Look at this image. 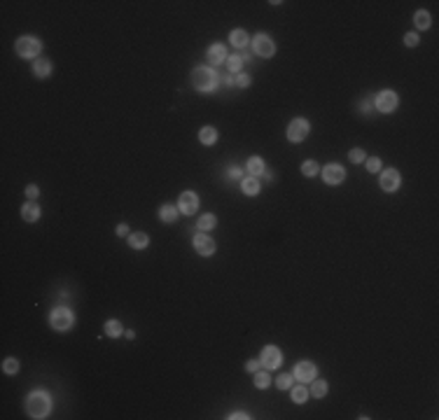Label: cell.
<instances>
[{"mask_svg": "<svg viewBox=\"0 0 439 420\" xmlns=\"http://www.w3.org/2000/svg\"><path fill=\"white\" fill-rule=\"evenodd\" d=\"M26 411H28V416L35 420H42L49 416V411H52V397L42 392V390H38V392H31L28 395V401H26Z\"/></svg>", "mask_w": 439, "mask_h": 420, "instance_id": "1", "label": "cell"}, {"mask_svg": "<svg viewBox=\"0 0 439 420\" xmlns=\"http://www.w3.org/2000/svg\"><path fill=\"white\" fill-rule=\"evenodd\" d=\"M192 84L196 91H213L217 86V75L213 73V68H194L192 70Z\"/></svg>", "mask_w": 439, "mask_h": 420, "instance_id": "2", "label": "cell"}, {"mask_svg": "<svg viewBox=\"0 0 439 420\" xmlns=\"http://www.w3.org/2000/svg\"><path fill=\"white\" fill-rule=\"evenodd\" d=\"M49 325L56 329V332H68L70 327L75 325V315L70 308L65 306H56L52 313H49Z\"/></svg>", "mask_w": 439, "mask_h": 420, "instance_id": "3", "label": "cell"}, {"mask_svg": "<svg viewBox=\"0 0 439 420\" xmlns=\"http://www.w3.org/2000/svg\"><path fill=\"white\" fill-rule=\"evenodd\" d=\"M42 49V44L38 38H31V35H23L17 40V54L21 56V59H33V56H38Z\"/></svg>", "mask_w": 439, "mask_h": 420, "instance_id": "4", "label": "cell"}, {"mask_svg": "<svg viewBox=\"0 0 439 420\" xmlns=\"http://www.w3.org/2000/svg\"><path fill=\"white\" fill-rule=\"evenodd\" d=\"M252 49L257 56H264V59H271L276 54V42L269 38L267 33H257L255 40H252Z\"/></svg>", "mask_w": 439, "mask_h": 420, "instance_id": "5", "label": "cell"}, {"mask_svg": "<svg viewBox=\"0 0 439 420\" xmlns=\"http://www.w3.org/2000/svg\"><path fill=\"white\" fill-rule=\"evenodd\" d=\"M309 131H311V124L306 119H294L288 126V140L290 143H301L304 138L309 136Z\"/></svg>", "mask_w": 439, "mask_h": 420, "instance_id": "6", "label": "cell"}, {"mask_svg": "<svg viewBox=\"0 0 439 420\" xmlns=\"http://www.w3.org/2000/svg\"><path fill=\"white\" fill-rule=\"evenodd\" d=\"M259 362H262L267 369H278L280 364H283V353H280L276 346H267L264 350H262Z\"/></svg>", "mask_w": 439, "mask_h": 420, "instance_id": "7", "label": "cell"}, {"mask_svg": "<svg viewBox=\"0 0 439 420\" xmlns=\"http://www.w3.org/2000/svg\"><path fill=\"white\" fill-rule=\"evenodd\" d=\"M318 376V367L313 364V362H299L297 367H294V378L299 380V383H311V380H315Z\"/></svg>", "mask_w": 439, "mask_h": 420, "instance_id": "8", "label": "cell"}, {"mask_svg": "<svg viewBox=\"0 0 439 420\" xmlns=\"http://www.w3.org/2000/svg\"><path fill=\"white\" fill-rule=\"evenodd\" d=\"M397 107V94L395 91H390V89H386V91H381V94L376 96V110L378 112H393Z\"/></svg>", "mask_w": 439, "mask_h": 420, "instance_id": "9", "label": "cell"}, {"mask_svg": "<svg viewBox=\"0 0 439 420\" xmlns=\"http://www.w3.org/2000/svg\"><path fill=\"white\" fill-rule=\"evenodd\" d=\"M378 185H381V189L388 191V194L397 191V189H399V173H397L395 168L383 170V173H381V178H378Z\"/></svg>", "mask_w": 439, "mask_h": 420, "instance_id": "10", "label": "cell"}, {"mask_svg": "<svg viewBox=\"0 0 439 420\" xmlns=\"http://www.w3.org/2000/svg\"><path fill=\"white\" fill-rule=\"evenodd\" d=\"M343 178H346V170H343V166H339V164H327V166L322 168V180H325L327 185H341Z\"/></svg>", "mask_w": 439, "mask_h": 420, "instance_id": "11", "label": "cell"}, {"mask_svg": "<svg viewBox=\"0 0 439 420\" xmlns=\"http://www.w3.org/2000/svg\"><path fill=\"white\" fill-rule=\"evenodd\" d=\"M178 210L182 215H194L199 210V196L194 191H182L180 201H178Z\"/></svg>", "mask_w": 439, "mask_h": 420, "instance_id": "12", "label": "cell"}, {"mask_svg": "<svg viewBox=\"0 0 439 420\" xmlns=\"http://www.w3.org/2000/svg\"><path fill=\"white\" fill-rule=\"evenodd\" d=\"M194 250H196V254H201V257H210L215 252V241L210 236H206V233H196V236H194Z\"/></svg>", "mask_w": 439, "mask_h": 420, "instance_id": "13", "label": "cell"}, {"mask_svg": "<svg viewBox=\"0 0 439 420\" xmlns=\"http://www.w3.org/2000/svg\"><path fill=\"white\" fill-rule=\"evenodd\" d=\"M208 61L213 63V65H220L222 61H227V49L222 44H213V47H208Z\"/></svg>", "mask_w": 439, "mask_h": 420, "instance_id": "14", "label": "cell"}, {"mask_svg": "<svg viewBox=\"0 0 439 420\" xmlns=\"http://www.w3.org/2000/svg\"><path fill=\"white\" fill-rule=\"evenodd\" d=\"M129 245L133 248V250H145V248L150 245V236L143 233V231H136V233H131L129 236Z\"/></svg>", "mask_w": 439, "mask_h": 420, "instance_id": "15", "label": "cell"}, {"mask_svg": "<svg viewBox=\"0 0 439 420\" xmlns=\"http://www.w3.org/2000/svg\"><path fill=\"white\" fill-rule=\"evenodd\" d=\"M241 189H243V194H246V196H257V194H259V180L255 178V175L243 178V180H241Z\"/></svg>", "mask_w": 439, "mask_h": 420, "instance_id": "16", "label": "cell"}, {"mask_svg": "<svg viewBox=\"0 0 439 420\" xmlns=\"http://www.w3.org/2000/svg\"><path fill=\"white\" fill-rule=\"evenodd\" d=\"M246 166H248V173H252L255 178L264 175V170H267V164H264V159H259V157H250Z\"/></svg>", "mask_w": 439, "mask_h": 420, "instance_id": "17", "label": "cell"}, {"mask_svg": "<svg viewBox=\"0 0 439 420\" xmlns=\"http://www.w3.org/2000/svg\"><path fill=\"white\" fill-rule=\"evenodd\" d=\"M21 217L26 222H38V220H40V208H38L33 201H28V203L21 208Z\"/></svg>", "mask_w": 439, "mask_h": 420, "instance_id": "18", "label": "cell"}, {"mask_svg": "<svg viewBox=\"0 0 439 420\" xmlns=\"http://www.w3.org/2000/svg\"><path fill=\"white\" fill-rule=\"evenodd\" d=\"M178 212H180V210L175 208V206H161V208H159V220L166 222V224H173V222L178 220Z\"/></svg>", "mask_w": 439, "mask_h": 420, "instance_id": "19", "label": "cell"}, {"mask_svg": "<svg viewBox=\"0 0 439 420\" xmlns=\"http://www.w3.org/2000/svg\"><path fill=\"white\" fill-rule=\"evenodd\" d=\"M33 73H35V77L44 80L47 75L52 73V61H47V59H40V61H35V63H33Z\"/></svg>", "mask_w": 439, "mask_h": 420, "instance_id": "20", "label": "cell"}, {"mask_svg": "<svg viewBox=\"0 0 439 420\" xmlns=\"http://www.w3.org/2000/svg\"><path fill=\"white\" fill-rule=\"evenodd\" d=\"M199 140H201V145H215L217 143V131L213 126H204L199 131Z\"/></svg>", "mask_w": 439, "mask_h": 420, "instance_id": "21", "label": "cell"}, {"mask_svg": "<svg viewBox=\"0 0 439 420\" xmlns=\"http://www.w3.org/2000/svg\"><path fill=\"white\" fill-rule=\"evenodd\" d=\"M414 23H416L418 31H428L430 23H432V19H430V14L425 10H418L416 14H414Z\"/></svg>", "mask_w": 439, "mask_h": 420, "instance_id": "22", "label": "cell"}, {"mask_svg": "<svg viewBox=\"0 0 439 420\" xmlns=\"http://www.w3.org/2000/svg\"><path fill=\"white\" fill-rule=\"evenodd\" d=\"M309 397H311V390L306 388L304 383L297 385V388H292V401H294V404H304Z\"/></svg>", "mask_w": 439, "mask_h": 420, "instance_id": "23", "label": "cell"}, {"mask_svg": "<svg viewBox=\"0 0 439 420\" xmlns=\"http://www.w3.org/2000/svg\"><path fill=\"white\" fill-rule=\"evenodd\" d=\"M229 42L234 44V47H238V49H243L248 44V33L246 31H231V35H229Z\"/></svg>", "mask_w": 439, "mask_h": 420, "instance_id": "24", "label": "cell"}, {"mask_svg": "<svg viewBox=\"0 0 439 420\" xmlns=\"http://www.w3.org/2000/svg\"><path fill=\"white\" fill-rule=\"evenodd\" d=\"M215 224H217V217H215V215H201V217H199V222H196V227H199L201 231L215 229Z\"/></svg>", "mask_w": 439, "mask_h": 420, "instance_id": "25", "label": "cell"}, {"mask_svg": "<svg viewBox=\"0 0 439 420\" xmlns=\"http://www.w3.org/2000/svg\"><path fill=\"white\" fill-rule=\"evenodd\" d=\"M327 390H330V385L325 383V380H313V388H311V395L315 399H322L325 395H327Z\"/></svg>", "mask_w": 439, "mask_h": 420, "instance_id": "26", "label": "cell"}, {"mask_svg": "<svg viewBox=\"0 0 439 420\" xmlns=\"http://www.w3.org/2000/svg\"><path fill=\"white\" fill-rule=\"evenodd\" d=\"M105 334L112 336V338H119V336L124 334V332H122V325H119V320H107V322H105Z\"/></svg>", "mask_w": 439, "mask_h": 420, "instance_id": "27", "label": "cell"}, {"mask_svg": "<svg viewBox=\"0 0 439 420\" xmlns=\"http://www.w3.org/2000/svg\"><path fill=\"white\" fill-rule=\"evenodd\" d=\"M271 385V376H269L267 371H255V388L264 390Z\"/></svg>", "mask_w": 439, "mask_h": 420, "instance_id": "28", "label": "cell"}, {"mask_svg": "<svg viewBox=\"0 0 439 420\" xmlns=\"http://www.w3.org/2000/svg\"><path fill=\"white\" fill-rule=\"evenodd\" d=\"M2 371H5L7 376H14V374L19 371V359H14V357H7V359L2 362Z\"/></svg>", "mask_w": 439, "mask_h": 420, "instance_id": "29", "label": "cell"}, {"mask_svg": "<svg viewBox=\"0 0 439 420\" xmlns=\"http://www.w3.org/2000/svg\"><path fill=\"white\" fill-rule=\"evenodd\" d=\"M318 170H320V168H318V164H315V161H304V164H301V173H304L306 178H313V175H318Z\"/></svg>", "mask_w": 439, "mask_h": 420, "instance_id": "30", "label": "cell"}, {"mask_svg": "<svg viewBox=\"0 0 439 420\" xmlns=\"http://www.w3.org/2000/svg\"><path fill=\"white\" fill-rule=\"evenodd\" d=\"M241 65H243V59H241L238 54H236V56H229V59H227V68H229L231 73H238V70H241Z\"/></svg>", "mask_w": 439, "mask_h": 420, "instance_id": "31", "label": "cell"}, {"mask_svg": "<svg viewBox=\"0 0 439 420\" xmlns=\"http://www.w3.org/2000/svg\"><path fill=\"white\" fill-rule=\"evenodd\" d=\"M276 388H278V390H290V388H292V376H290V374H280L278 380H276Z\"/></svg>", "mask_w": 439, "mask_h": 420, "instance_id": "32", "label": "cell"}, {"mask_svg": "<svg viewBox=\"0 0 439 420\" xmlns=\"http://www.w3.org/2000/svg\"><path fill=\"white\" fill-rule=\"evenodd\" d=\"M364 161H367V170H369V173H378V170H381V159L378 157L364 159Z\"/></svg>", "mask_w": 439, "mask_h": 420, "instance_id": "33", "label": "cell"}, {"mask_svg": "<svg viewBox=\"0 0 439 420\" xmlns=\"http://www.w3.org/2000/svg\"><path fill=\"white\" fill-rule=\"evenodd\" d=\"M348 157H351V161H353V164H362L364 159V149H360V147H355V149H351V154H348Z\"/></svg>", "mask_w": 439, "mask_h": 420, "instance_id": "34", "label": "cell"}, {"mask_svg": "<svg viewBox=\"0 0 439 420\" xmlns=\"http://www.w3.org/2000/svg\"><path fill=\"white\" fill-rule=\"evenodd\" d=\"M234 84H236V86H248V84H250V77H248V75H243V73H238L234 77Z\"/></svg>", "mask_w": 439, "mask_h": 420, "instance_id": "35", "label": "cell"}, {"mask_svg": "<svg viewBox=\"0 0 439 420\" xmlns=\"http://www.w3.org/2000/svg\"><path fill=\"white\" fill-rule=\"evenodd\" d=\"M404 44H407V47H416V44H418V35H416V33H407V35H404Z\"/></svg>", "mask_w": 439, "mask_h": 420, "instance_id": "36", "label": "cell"}, {"mask_svg": "<svg viewBox=\"0 0 439 420\" xmlns=\"http://www.w3.org/2000/svg\"><path fill=\"white\" fill-rule=\"evenodd\" d=\"M38 194H40V189L35 187V185H28V187H26V196H28L31 201L38 199Z\"/></svg>", "mask_w": 439, "mask_h": 420, "instance_id": "37", "label": "cell"}, {"mask_svg": "<svg viewBox=\"0 0 439 420\" xmlns=\"http://www.w3.org/2000/svg\"><path fill=\"white\" fill-rule=\"evenodd\" d=\"M259 364H262L259 359H250V362H248V364H246V371H250V374H255V371H257V369H259Z\"/></svg>", "mask_w": 439, "mask_h": 420, "instance_id": "38", "label": "cell"}, {"mask_svg": "<svg viewBox=\"0 0 439 420\" xmlns=\"http://www.w3.org/2000/svg\"><path fill=\"white\" fill-rule=\"evenodd\" d=\"M126 233H129V227H126V224H119V227H117V236H126Z\"/></svg>", "mask_w": 439, "mask_h": 420, "instance_id": "39", "label": "cell"}, {"mask_svg": "<svg viewBox=\"0 0 439 420\" xmlns=\"http://www.w3.org/2000/svg\"><path fill=\"white\" fill-rule=\"evenodd\" d=\"M229 418H231V420H236V418L246 420V418H250V416H248V413H243V411H238V413H231V416H229Z\"/></svg>", "mask_w": 439, "mask_h": 420, "instance_id": "40", "label": "cell"}, {"mask_svg": "<svg viewBox=\"0 0 439 420\" xmlns=\"http://www.w3.org/2000/svg\"><path fill=\"white\" fill-rule=\"evenodd\" d=\"M229 178H241V168H229Z\"/></svg>", "mask_w": 439, "mask_h": 420, "instance_id": "41", "label": "cell"}]
</instances>
